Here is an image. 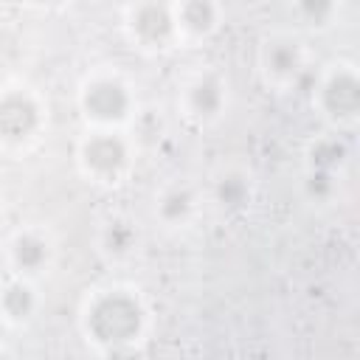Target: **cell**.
<instances>
[{"instance_id": "1", "label": "cell", "mask_w": 360, "mask_h": 360, "mask_svg": "<svg viewBox=\"0 0 360 360\" xmlns=\"http://www.w3.org/2000/svg\"><path fill=\"white\" fill-rule=\"evenodd\" d=\"M79 332L98 354L141 349L149 332V307L129 284H101L79 307Z\"/></svg>"}, {"instance_id": "2", "label": "cell", "mask_w": 360, "mask_h": 360, "mask_svg": "<svg viewBox=\"0 0 360 360\" xmlns=\"http://www.w3.org/2000/svg\"><path fill=\"white\" fill-rule=\"evenodd\" d=\"M76 107L84 129H127L138 112V96L124 73L115 68H96L79 82Z\"/></svg>"}, {"instance_id": "3", "label": "cell", "mask_w": 360, "mask_h": 360, "mask_svg": "<svg viewBox=\"0 0 360 360\" xmlns=\"http://www.w3.org/2000/svg\"><path fill=\"white\" fill-rule=\"evenodd\" d=\"M135 141L127 129H84L76 141L73 160L79 174L98 188H118L135 169Z\"/></svg>"}, {"instance_id": "4", "label": "cell", "mask_w": 360, "mask_h": 360, "mask_svg": "<svg viewBox=\"0 0 360 360\" xmlns=\"http://www.w3.org/2000/svg\"><path fill=\"white\" fill-rule=\"evenodd\" d=\"M48 127L45 98L20 82H8L0 87V149L3 152H25L31 149Z\"/></svg>"}, {"instance_id": "5", "label": "cell", "mask_w": 360, "mask_h": 360, "mask_svg": "<svg viewBox=\"0 0 360 360\" xmlns=\"http://www.w3.org/2000/svg\"><path fill=\"white\" fill-rule=\"evenodd\" d=\"M312 107L329 129H352L360 121V73L354 62H329L312 90Z\"/></svg>"}, {"instance_id": "6", "label": "cell", "mask_w": 360, "mask_h": 360, "mask_svg": "<svg viewBox=\"0 0 360 360\" xmlns=\"http://www.w3.org/2000/svg\"><path fill=\"white\" fill-rule=\"evenodd\" d=\"M231 104V84L217 68H197L183 76L177 87V110L183 121L197 129H208L219 124Z\"/></svg>"}, {"instance_id": "7", "label": "cell", "mask_w": 360, "mask_h": 360, "mask_svg": "<svg viewBox=\"0 0 360 360\" xmlns=\"http://www.w3.org/2000/svg\"><path fill=\"white\" fill-rule=\"evenodd\" d=\"M118 17H121V31L135 51L146 56H158V53H169L180 48L174 17H172V3L135 0V3L121 6Z\"/></svg>"}, {"instance_id": "8", "label": "cell", "mask_w": 360, "mask_h": 360, "mask_svg": "<svg viewBox=\"0 0 360 360\" xmlns=\"http://www.w3.org/2000/svg\"><path fill=\"white\" fill-rule=\"evenodd\" d=\"M309 53L295 31H267L256 45L259 79L273 90H290L307 73Z\"/></svg>"}, {"instance_id": "9", "label": "cell", "mask_w": 360, "mask_h": 360, "mask_svg": "<svg viewBox=\"0 0 360 360\" xmlns=\"http://www.w3.org/2000/svg\"><path fill=\"white\" fill-rule=\"evenodd\" d=\"M53 259H56L53 236L37 225L17 228L14 233H8L3 245V262L8 267V276H20L28 281H37L45 273H51Z\"/></svg>"}, {"instance_id": "10", "label": "cell", "mask_w": 360, "mask_h": 360, "mask_svg": "<svg viewBox=\"0 0 360 360\" xmlns=\"http://www.w3.org/2000/svg\"><path fill=\"white\" fill-rule=\"evenodd\" d=\"M172 17L180 45H202L225 22V8L217 0H174Z\"/></svg>"}, {"instance_id": "11", "label": "cell", "mask_w": 360, "mask_h": 360, "mask_svg": "<svg viewBox=\"0 0 360 360\" xmlns=\"http://www.w3.org/2000/svg\"><path fill=\"white\" fill-rule=\"evenodd\" d=\"M208 200L225 217L245 214L256 200V180L245 166H222L211 174Z\"/></svg>"}, {"instance_id": "12", "label": "cell", "mask_w": 360, "mask_h": 360, "mask_svg": "<svg viewBox=\"0 0 360 360\" xmlns=\"http://www.w3.org/2000/svg\"><path fill=\"white\" fill-rule=\"evenodd\" d=\"M200 191L186 183V180H174L166 183L152 202V217L163 231H186L194 225L197 214H200Z\"/></svg>"}, {"instance_id": "13", "label": "cell", "mask_w": 360, "mask_h": 360, "mask_svg": "<svg viewBox=\"0 0 360 360\" xmlns=\"http://www.w3.org/2000/svg\"><path fill=\"white\" fill-rule=\"evenodd\" d=\"M143 248V231L135 217L129 214H112L104 222H98L96 231V250L110 264L132 262Z\"/></svg>"}, {"instance_id": "14", "label": "cell", "mask_w": 360, "mask_h": 360, "mask_svg": "<svg viewBox=\"0 0 360 360\" xmlns=\"http://www.w3.org/2000/svg\"><path fill=\"white\" fill-rule=\"evenodd\" d=\"M42 307V295L37 281L20 278V276H6L0 281V318L6 326H28Z\"/></svg>"}, {"instance_id": "15", "label": "cell", "mask_w": 360, "mask_h": 360, "mask_svg": "<svg viewBox=\"0 0 360 360\" xmlns=\"http://www.w3.org/2000/svg\"><path fill=\"white\" fill-rule=\"evenodd\" d=\"M352 160V149L346 138L335 129L321 132L307 141L304 146V169L307 172H323V174H343V169Z\"/></svg>"}, {"instance_id": "16", "label": "cell", "mask_w": 360, "mask_h": 360, "mask_svg": "<svg viewBox=\"0 0 360 360\" xmlns=\"http://www.w3.org/2000/svg\"><path fill=\"white\" fill-rule=\"evenodd\" d=\"M340 3L335 0H298V3H290V17L295 20L298 28L304 31H329L335 28V22L340 20Z\"/></svg>"}, {"instance_id": "17", "label": "cell", "mask_w": 360, "mask_h": 360, "mask_svg": "<svg viewBox=\"0 0 360 360\" xmlns=\"http://www.w3.org/2000/svg\"><path fill=\"white\" fill-rule=\"evenodd\" d=\"M340 194V177L323 174V172H307L301 174V197L309 205H329Z\"/></svg>"}, {"instance_id": "18", "label": "cell", "mask_w": 360, "mask_h": 360, "mask_svg": "<svg viewBox=\"0 0 360 360\" xmlns=\"http://www.w3.org/2000/svg\"><path fill=\"white\" fill-rule=\"evenodd\" d=\"M141 349H118V352H104L101 360H138Z\"/></svg>"}, {"instance_id": "19", "label": "cell", "mask_w": 360, "mask_h": 360, "mask_svg": "<svg viewBox=\"0 0 360 360\" xmlns=\"http://www.w3.org/2000/svg\"><path fill=\"white\" fill-rule=\"evenodd\" d=\"M8 82H11V76H8V68H6V62L0 59V87H3V84H8Z\"/></svg>"}, {"instance_id": "20", "label": "cell", "mask_w": 360, "mask_h": 360, "mask_svg": "<svg viewBox=\"0 0 360 360\" xmlns=\"http://www.w3.org/2000/svg\"><path fill=\"white\" fill-rule=\"evenodd\" d=\"M0 360H17L14 354H8V352H0Z\"/></svg>"}, {"instance_id": "21", "label": "cell", "mask_w": 360, "mask_h": 360, "mask_svg": "<svg viewBox=\"0 0 360 360\" xmlns=\"http://www.w3.org/2000/svg\"><path fill=\"white\" fill-rule=\"evenodd\" d=\"M6 329H8V326H6V321H3V318H0V338H3V335H6Z\"/></svg>"}, {"instance_id": "22", "label": "cell", "mask_w": 360, "mask_h": 360, "mask_svg": "<svg viewBox=\"0 0 360 360\" xmlns=\"http://www.w3.org/2000/svg\"><path fill=\"white\" fill-rule=\"evenodd\" d=\"M0 222H3V197H0Z\"/></svg>"}]
</instances>
